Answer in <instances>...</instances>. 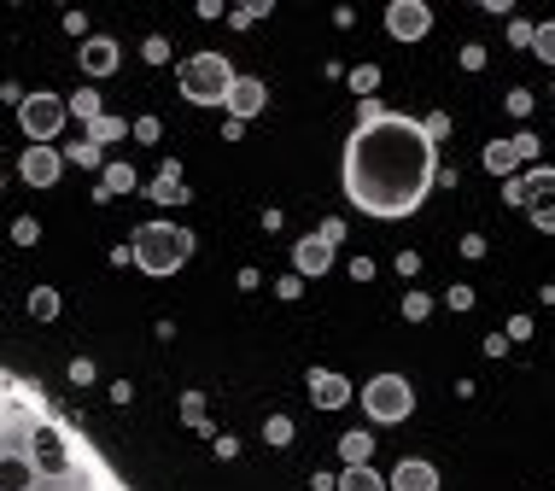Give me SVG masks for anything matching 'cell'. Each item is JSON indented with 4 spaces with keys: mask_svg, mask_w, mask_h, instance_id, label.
<instances>
[{
    "mask_svg": "<svg viewBox=\"0 0 555 491\" xmlns=\"http://www.w3.org/2000/svg\"><path fill=\"white\" fill-rule=\"evenodd\" d=\"M6 491H129L42 386L6 375Z\"/></svg>",
    "mask_w": 555,
    "mask_h": 491,
    "instance_id": "1",
    "label": "cell"
},
{
    "mask_svg": "<svg viewBox=\"0 0 555 491\" xmlns=\"http://www.w3.org/2000/svg\"><path fill=\"white\" fill-rule=\"evenodd\" d=\"M339 182H345V199L362 217L398 223V217L427 205L432 182H439V140L427 135V123H416L403 112L362 117L345 140Z\"/></svg>",
    "mask_w": 555,
    "mask_h": 491,
    "instance_id": "2",
    "label": "cell"
},
{
    "mask_svg": "<svg viewBox=\"0 0 555 491\" xmlns=\"http://www.w3.org/2000/svg\"><path fill=\"white\" fill-rule=\"evenodd\" d=\"M129 252H135L140 275H176V269L194 257V228H181V223H140L135 240H129Z\"/></svg>",
    "mask_w": 555,
    "mask_h": 491,
    "instance_id": "3",
    "label": "cell"
},
{
    "mask_svg": "<svg viewBox=\"0 0 555 491\" xmlns=\"http://www.w3.org/2000/svg\"><path fill=\"white\" fill-rule=\"evenodd\" d=\"M176 83H181V99H187V106H228L240 70L222 53H194V59H181Z\"/></svg>",
    "mask_w": 555,
    "mask_h": 491,
    "instance_id": "4",
    "label": "cell"
},
{
    "mask_svg": "<svg viewBox=\"0 0 555 491\" xmlns=\"http://www.w3.org/2000/svg\"><path fill=\"white\" fill-rule=\"evenodd\" d=\"M409 409H416V386H409V375H375L369 386H362V416L380 421V427L409 421Z\"/></svg>",
    "mask_w": 555,
    "mask_h": 491,
    "instance_id": "5",
    "label": "cell"
},
{
    "mask_svg": "<svg viewBox=\"0 0 555 491\" xmlns=\"http://www.w3.org/2000/svg\"><path fill=\"white\" fill-rule=\"evenodd\" d=\"M65 117H70V99L47 94V88H36V94L18 99V123H24L29 147H53L59 129H65Z\"/></svg>",
    "mask_w": 555,
    "mask_h": 491,
    "instance_id": "6",
    "label": "cell"
},
{
    "mask_svg": "<svg viewBox=\"0 0 555 491\" xmlns=\"http://www.w3.org/2000/svg\"><path fill=\"white\" fill-rule=\"evenodd\" d=\"M432 29V6L427 0H392L386 6V36L392 42H421Z\"/></svg>",
    "mask_w": 555,
    "mask_h": 491,
    "instance_id": "7",
    "label": "cell"
},
{
    "mask_svg": "<svg viewBox=\"0 0 555 491\" xmlns=\"http://www.w3.org/2000/svg\"><path fill=\"white\" fill-rule=\"evenodd\" d=\"M527 158H538V135H532V129H520V135H509V140H486V170L491 176H509V170L527 164Z\"/></svg>",
    "mask_w": 555,
    "mask_h": 491,
    "instance_id": "8",
    "label": "cell"
},
{
    "mask_svg": "<svg viewBox=\"0 0 555 491\" xmlns=\"http://www.w3.org/2000/svg\"><path fill=\"white\" fill-rule=\"evenodd\" d=\"M503 199H509V205H538V199H555V170L550 164H538V170H527V176H509V182H503Z\"/></svg>",
    "mask_w": 555,
    "mask_h": 491,
    "instance_id": "9",
    "label": "cell"
},
{
    "mask_svg": "<svg viewBox=\"0 0 555 491\" xmlns=\"http://www.w3.org/2000/svg\"><path fill=\"white\" fill-rule=\"evenodd\" d=\"M333 252H339V246H333L321 228H316V234H305L298 246H292V275H305V281H310V275H328V269H333Z\"/></svg>",
    "mask_w": 555,
    "mask_h": 491,
    "instance_id": "10",
    "label": "cell"
},
{
    "mask_svg": "<svg viewBox=\"0 0 555 491\" xmlns=\"http://www.w3.org/2000/svg\"><path fill=\"white\" fill-rule=\"evenodd\" d=\"M59 170H65V153H59V147H29V153L18 158V176H24L29 187H53Z\"/></svg>",
    "mask_w": 555,
    "mask_h": 491,
    "instance_id": "11",
    "label": "cell"
},
{
    "mask_svg": "<svg viewBox=\"0 0 555 491\" xmlns=\"http://www.w3.org/2000/svg\"><path fill=\"white\" fill-rule=\"evenodd\" d=\"M310 398H316V409H345L351 404V380L333 375V368H310Z\"/></svg>",
    "mask_w": 555,
    "mask_h": 491,
    "instance_id": "12",
    "label": "cell"
},
{
    "mask_svg": "<svg viewBox=\"0 0 555 491\" xmlns=\"http://www.w3.org/2000/svg\"><path fill=\"white\" fill-rule=\"evenodd\" d=\"M76 59H83L88 76H111V70L123 65V53H117V42H111V36H88V42L76 47Z\"/></svg>",
    "mask_w": 555,
    "mask_h": 491,
    "instance_id": "13",
    "label": "cell"
},
{
    "mask_svg": "<svg viewBox=\"0 0 555 491\" xmlns=\"http://www.w3.org/2000/svg\"><path fill=\"white\" fill-rule=\"evenodd\" d=\"M264 106H269V88L258 83V76H240L234 94H228V117H234V123H246V117H258Z\"/></svg>",
    "mask_w": 555,
    "mask_h": 491,
    "instance_id": "14",
    "label": "cell"
},
{
    "mask_svg": "<svg viewBox=\"0 0 555 491\" xmlns=\"http://www.w3.org/2000/svg\"><path fill=\"white\" fill-rule=\"evenodd\" d=\"M392 491H439V468L421 463V456H403L392 468Z\"/></svg>",
    "mask_w": 555,
    "mask_h": 491,
    "instance_id": "15",
    "label": "cell"
},
{
    "mask_svg": "<svg viewBox=\"0 0 555 491\" xmlns=\"http://www.w3.org/2000/svg\"><path fill=\"white\" fill-rule=\"evenodd\" d=\"M135 187H140V176L129 164H106V170H99V187H94V194L99 199H117V194H135Z\"/></svg>",
    "mask_w": 555,
    "mask_h": 491,
    "instance_id": "16",
    "label": "cell"
},
{
    "mask_svg": "<svg viewBox=\"0 0 555 491\" xmlns=\"http://www.w3.org/2000/svg\"><path fill=\"white\" fill-rule=\"evenodd\" d=\"M369 456H375V439L362 433V427H351V433L339 439V463L345 468H369Z\"/></svg>",
    "mask_w": 555,
    "mask_h": 491,
    "instance_id": "17",
    "label": "cell"
},
{
    "mask_svg": "<svg viewBox=\"0 0 555 491\" xmlns=\"http://www.w3.org/2000/svg\"><path fill=\"white\" fill-rule=\"evenodd\" d=\"M147 194H153L158 205H181V199H187V187H181V164H164V170H158V182L147 187Z\"/></svg>",
    "mask_w": 555,
    "mask_h": 491,
    "instance_id": "18",
    "label": "cell"
},
{
    "mask_svg": "<svg viewBox=\"0 0 555 491\" xmlns=\"http://www.w3.org/2000/svg\"><path fill=\"white\" fill-rule=\"evenodd\" d=\"M339 491H392V479H380L375 468H339Z\"/></svg>",
    "mask_w": 555,
    "mask_h": 491,
    "instance_id": "19",
    "label": "cell"
},
{
    "mask_svg": "<svg viewBox=\"0 0 555 491\" xmlns=\"http://www.w3.org/2000/svg\"><path fill=\"white\" fill-rule=\"evenodd\" d=\"M65 164H83V170H106V147H94V140H70L65 147Z\"/></svg>",
    "mask_w": 555,
    "mask_h": 491,
    "instance_id": "20",
    "label": "cell"
},
{
    "mask_svg": "<svg viewBox=\"0 0 555 491\" xmlns=\"http://www.w3.org/2000/svg\"><path fill=\"white\" fill-rule=\"evenodd\" d=\"M70 117H83V129H94L99 117H106V106H99L94 88H76V94H70Z\"/></svg>",
    "mask_w": 555,
    "mask_h": 491,
    "instance_id": "21",
    "label": "cell"
},
{
    "mask_svg": "<svg viewBox=\"0 0 555 491\" xmlns=\"http://www.w3.org/2000/svg\"><path fill=\"white\" fill-rule=\"evenodd\" d=\"M83 135L94 140V147H111V140H123V135H129V123H123V117H111V112H106L94 129H83Z\"/></svg>",
    "mask_w": 555,
    "mask_h": 491,
    "instance_id": "22",
    "label": "cell"
},
{
    "mask_svg": "<svg viewBox=\"0 0 555 491\" xmlns=\"http://www.w3.org/2000/svg\"><path fill=\"white\" fill-rule=\"evenodd\" d=\"M29 316H36V322H53L59 316V293L53 287H36V293H29Z\"/></svg>",
    "mask_w": 555,
    "mask_h": 491,
    "instance_id": "23",
    "label": "cell"
},
{
    "mask_svg": "<svg viewBox=\"0 0 555 491\" xmlns=\"http://www.w3.org/2000/svg\"><path fill=\"white\" fill-rule=\"evenodd\" d=\"M264 439H269L275 450H287V445H292V421H287V416H269V421H264Z\"/></svg>",
    "mask_w": 555,
    "mask_h": 491,
    "instance_id": "24",
    "label": "cell"
},
{
    "mask_svg": "<svg viewBox=\"0 0 555 491\" xmlns=\"http://www.w3.org/2000/svg\"><path fill=\"white\" fill-rule=\"evenodd\" d=\"M351 88H357L362 99H375V88H380V70H375V65H357V70H351Z\"/></svg>",
    "mask_w": 555,
    "mask_h": 491,
    "instance_id": "25",
    "label": "cell"
},
{
    "mask_svg": "<svg viewBox=\"0 0 555 491\" xmlns=\"http://www.w3.org/2000/svg\"><path fill=\"white\" fill-rule=\"evenodd\" d=\"M532 228H538V234H555V199H538V205H532Z\"/></svg>",
    "mask_w": 555,
    "mask_h": 491,
    "instance_id": "26",
    "label": "cell"
},
{
    "mask_svg": "<svg viewBox=\"0 0 555 491\" xmlns=\"http://www.w3.org/2000/svg\"><path fill=\"white\" fill-rule=\"evenodd\" d=\"M532 53H538L543 65H555V24H538V42H532Z\"/></svg>",
    "mask_w": 555,
    "mask_h": 491,
    "instance_id": "27",
    "label": "cell"
},
{
    "mask_svg": "<svg viewBox=\"0 0 555 491\" xmlns=\"http://www.w3.org/2000/svg\"><path fill=\"white\" fill-rule=\"evenodd\" d=\"M403 316H409V322H427V316H432V298L427 293H409V298H403Z\"/></svg>",
    "mask_w": 555,
    "mask_h": 491,
    "instance_id": "28",
    "label": "cell"
},
{
    "mask_svg": "<svg viewBox=\"0 0 555 491\" xmlns=\"http://www.w3.org/2000/svg\"><path fill=\"white\" fill-rule=\"evenodd\" d=\"M181 421H187V427H205V398H199V392L181 398Z\"/></svg>",
    "mask_w": 555,
    "mask_h": 491,
    "instance_id": "29",
    "label": "cell"
},
{
    "mask_svg": "<svg viewBox=\"0 0 555 491\" xmlns=\"http://www.w3.org/2000/svg\"><path fill=\"white\" fill-rule=\"evenodd\" d=\"M12 240H18V246H36V240H42V223H36V217H18V223H12Z\"/></svg>",
    "mask_w": 555,
    "mask_h": 491,
    "instance_id": "30",
    "label": "cell"
},
{
    "mask_svg": "<svg viewBox=\"0 0 555 491\" xmlns=\"http://www.w3.org/2000/svg\"><path fill=\"white\" fill-rule=\"evenodd\" d=\"M509 42H514V47H532V42H538V24H527V18H514V24H509Z\"/></svg>",
    "mask_w": 555,
    "mask_h": 491,
    "instance_id": "31",
    "label": "cell"
},
{
    "mask_svg": "<svg viewBox=\"0 0 555 491\" xmlns=\"http://www.w3.org/2000/svg\"><path fill=\"white\" fill-rule=\"evenodd\" d=\"M140 53H147V65H164V59H170V42H164V36H147V47H140Z\"/></svg>",
    "mask_w": 555,
    "mask_h": 491,
    "instance_id": "32",
    "label": "cell"
},
{
    "mask_svg": "<svg viewBox=\"0 0 555 491\" xmlns=\"http://www.w3.org/2000/svg\"><path fill=\"white\" fill-rule=\"evenodd\" d=\"M462 70H486V47H480V42L462 47Z\"/></svg>",
    "mask_w": 555,
    "mask_h": 491,
    "instance_id": "33",
    "label": "cell"
},
{
    "mask_svg": "<svg viewBox=\"0 0 555 491\" xmlns=\"http://www.w3.org/2000/svg\"><path fill=\"white\" fill-rule=\"evenodd\" d=\"M421 123H427V135H432V140H444V135H450V117H444V112H432V117H421Z\"/></svg>",
    "mask_w": 555,
    "mask_h": 491,
    "instance_id": "34",
    "label": "cell"
},
{
    "mask_svg": "<svg viewBox=\"0 0 555 491\" xmlns=\"http://www.w3.org/2000/svg\"><path fill=\"white\" fill-rule=\"evenodd\" d=\"M509 112H514V117L532 112V94H527V88H514V94H509Z\"/></svg>",
    "mask_w": 555,
    "mask_h": 491,
    "instance_id": "35",
    "label": "cell"
},
{
    "mask_svg": "<svg viewBox=\"0 0 555 491\" xmlns=\"http://www.w3.org/2000/svg\"><path fill=\"white\" fill-rule=\"evenodd\" d=\"M70 380H76V386H88V380H94V363H88V357H76V363H70Z\"/></svg>",
    "mask_w": 555,
    "mask_h": 491,
    "instance_id": "36",
    "label": "cell"
},
{
    "mask_svg": "<svg viewBox=\"0 0 555 491\" xmlns=\"http://www.w3.org/2000/svg\"><path fill=\"white\" fill-rule=\"evenodd\" d=\"M450 310H473V287H450Z\"/></svg>",
    "mask_w": 555,
    "mask_h": 491,
    "instance_id": "37",
    "label": "cell"
},
{
    "mask_svg": "<svg viewBox=\"0 0 555 491\" xmlns=\"http://www.w3.org/2000/svg\"><path fill=\"white\" fill-rule=\"evenodd\" d=\"M298 287H305V275H287V281H275V293H281V298H298Z\"/></svg>",
    "mask_w": 555,
    "mask_h": 491,
    "instance_id": "38",
    "label": "cell"
}]
</instances>
